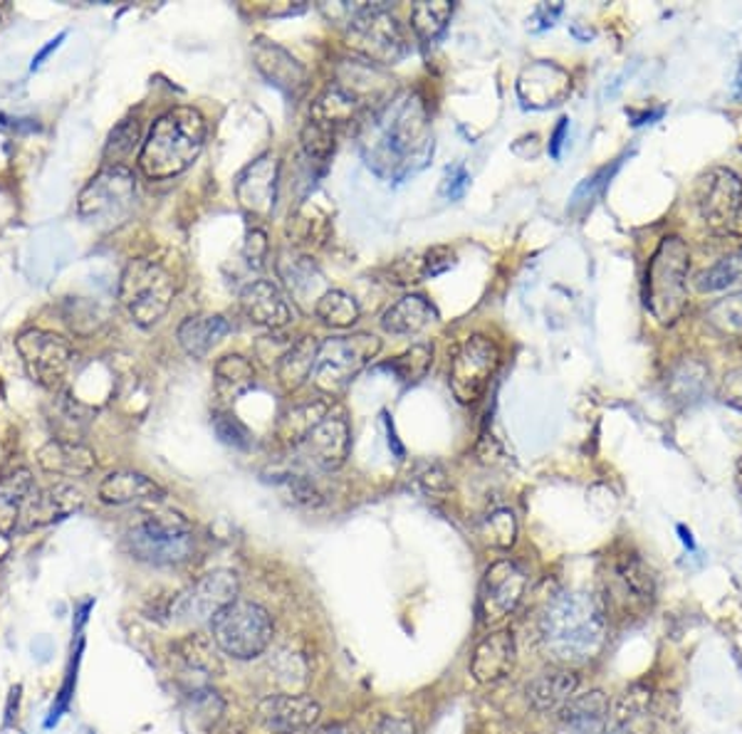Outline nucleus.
<instances>
[{"label": "nucleus", "instance_id": "ddd939ff", "mask_svg": "<svg viewBox=\"0 0 742 734\" xmlns=\"http://www.w3.org/2000/svg\"><path fill=\"white\" fill-rule=\"evenodd\" d=\"M15 349L30 382L46 391H57L75 359L73 344L50 330H25L17 334Z\"/></svg>", "mask_w": 742, "mask_h": 734}, {"label": "nucleus", "instance_id": "5fc2aeb1", "mask_svg": "<svg viewBox=\"0 0 742 734\" xmlns=\"http://www.w3.org/2000/svg\"><path fill=\"white\" fill-rule=\"evenodd\" d=\"M468 183H471V176H468L465 166L463 164H456V166H448L446 169V179H444V196L450 201H458L463 198V193L468 189Z\"/></svg>", "mask_w": 742, "mask_h": 734}, {"label": "nucleus", "instance_id": "c9c22d12", "mask_svg": "<svg viewBox=\"0 0 742 734\" xmlns=\"http://www.w3.org/2000/svg\"><path fill=\"white\" fill-rule=\"evenodd\" d=\"M315 314L322 324L332 326V330H349L359 322V302L349 292L344 289H327L324 295L317 299Z\"/></svg>", "mask_w": 742, "mask_h": 734}, {"label": "nucleus", "instance_id": "39448f33", "mask_svg": "<svg viewBox=\"0 0 742 734\" xmlns=\"http://www.w3.org/2000/svg\"><path fill=\"white\" fill-rule=\"evenodd\" d=\"M688 270H691V253L683 237H664L649 260L647 289H643L649 312L661 324H674L683 317L688 305Z\"/></svg>", "mask_w": 742, "mask_h": 734}, {"label": "nucleus", "instance_id": "0eeeda50", "mask_svg": "<svg viewBox=\"0 0 742 734\" xmlns=\"http://www.w3.org/2000/svg\"><path fill=\"white\" fill-rule=\"evenodd\" d=\"M276 623L260 604L235 598L210 621V639L220 653L235 660H253L270 648Z\"/></svg>", "mask_w": 742, "mask_h": 734}, {"label": "nucleus", "instance_id": "0e129e2a", "mask_svg": "<svg viewBox=\"0 0 742 734\" xmlns=\"http://www.w3.org/2000/svg\"><path fill=\"white\" fill-rule=\"evenodd\" d=\"M738 480H740V488H742V458H740V463H738Z\"/></svg>", "mask_w": 742, "mask_h": 734}, {"label": "nucleus", "instance_id": "4468645a", "mask_svg": "<svg viewBox=\"0 0 742 734\" xmlns=\"http://www.w3.org/2000/svg\"><path fill=\"white\" fill-rule=\"evenodd\" d=\"M238 589H241V583H238L233 571L218 569L203 574L199 581H193L189 589L174 596L169 606L171 621L186 626L214 621L216 614L238 598Z\"/></svg>", "mask_w": 742, "mask_h": 734}, {"label": "nucleus", "instance_id": "1a4fd4ad", "mask_svg": "<svg viewBox=\"0 0 742 734\" xmlns=\"http://www.w3.org/2000/svg\"><path fill=\"white\" fill-rule=\"evenodd\" d=\"M344 40L351 52L374 65H396L409 52L404 28L386 5H357V11L347 21Z\"/></svg>", "mask_w": 742, "mask_h": 734}, {"label": "nucleus", "instance_id": "58836bf2", "mask_svg": "<svg viewBox=\"0 0 742 734\" xmlns=\"http://www.w3.org/2000/svg\"><path fill=\"white\" fill-rule=\"evenodd\" d=\"M705 378H708V366L695 359H686L683 364H678L670 371L668 391L674 394V398L680 403H693L703 396Z\"/></svg>", "mask_w": 742, "mask_h": 734}, {"label": "nucleus", "instance_id": "6e6d98bb", "mask_svg": "<svg viewBox=\"0 0 742 734\" xmlns=\"http://www.w3.org/2000/svg\"><path fill=\"white\" fill-rule=\"evenodd\" d=\"M419 480L423 485V490L431 492V494H438V492L448 490V475L444 473V467H438V465H428L426 471L419 475Z\"/></svg>", "mask_w": 742, "mask_h": 734}, {"label": "nucleus", "instance_id": "a18cd8bd", "mask_svg": "<svg viewBox=\"0 0 742 734\" xmlns=\"http://www.w3.org/2000/svg\"><path fill=\"white\" fill-rule=\"evenodd\" d=\"M278 270H280V278L285 280V285L290 287V292H293V295H297V297H305L315 289L312 280H317V282L322 280L320 270L315 268V262L309 258L280 260Z\"/></svg>", "mask_w": 742, "mask_h": 734}, {"label": "nucleus", "instance_id": "a19ab883", "mask_svg": "<svg viewBox=\"0 0 742 734\" xmlns=\"http://www.w3.org/2000/svg\"><path fill=\"white\" fill-rule=\"evenodd\" d=\"M478 535L483 542L492 546V550H510L517 539V519L512 515V510H492L488 517L481 521Z\"/></svg>", "mask_w": 742, "mask_h": 734}, {"label": "nucleus", "instance_id": "f03ea898", "mask_svg": "<svg viewBox=\"0 0 742 734\" xmlns=\"http://www.w3.org/2000/svg\"><path fill=\"white\" fill-rule=\"evenodd\" d=\"M609 618L599 596L562 591L540 616V643L547 658L560 666H585L604 651Z\"/></svg>", "mask_w": 742, "mask_h": 734}, {"label": "nucleus", "instance_id": "2f4dec72", "mask_svg": "<svg viewBox=\"0 0 742 734\" xmlns=\"http://www.w3.org/2000/svg\"><path fill=\"white\" fill-rule=\"evenodd\" d=\"M317 351H320V342L315 337H299L282 353L278 361V382L287 394L299 391L312 378Z\"/></svg>", "mask_w": 742, "mask_h": 734}, {"label": "nucleus", "instance_id": "e2e57ef3", "mask_svg": "<svg viewBox=\"0 0 742 734\" xmlns=\"http://www.w3.org/2000/svg\"><path fill=\"white\" fill-rule=\"evenodd\" d=\"M676 532H678V537H680V542H683V546H686V550H688V552H695V550H698V546H695V539H693V532H691V529H688L686 525H678V527H676Z\"/></svg>", "mask_w": 742, "mask_h": 734}, {"label": "nucleus", "instance_id": "aec40b11", "mask_svg": "<svg viewBox=\"0 0 742 734\" xmlns=\"http://www.w3.org/2000/svg\"><path fill=\"white\" fill-rule=\"evenodd\" d=\"M320 703L305 693H276L258 705V718L265 727L282 734H299L312 730L320 720Z\"/></svg>", "mask_w": 742, "mask_h": 734}, {"label": "nucleus", "instance_id": "6ab92c4d", "mask_svg": "<svg viewBox=\"0 0 742 734\" xmlns=\"http://www.w3.org/2000/svg\"><path fill=\"white\" fill-rule=\"evenodd\" d=\"M572 92V77L552 60H537L517 77V96L527 110L560 107Z\"/></svg>", "mask_w": 742, "mask_h": 734}, {"label": "nucleus", "instance_id": "7ed1b4c3", "mask_svg": "<svg viewBox=\"0 0 742 734\" xmlns=\"http://www.w3.org/2000/svg\"><path fill=\"white\" fill-rule=\"evenodd\" d=\"M206 144V119L196 107H171L141 141L139 171L149 181H169L189 171Z\"/></svg>", "mask_w": 742, "mask_h": 734}, {"label": "nucleus", "instance_id": "f704fd0d", "mask_svg": "<svg viewBox=\"0 0 742 734\" xmlns=\"http://www.w3.org/2000/svg\"><path fill=\"white\" fill-rule=\"evenodd\" d=\"M357 110H359V96L351 94L342 82H337V85L327 87V90L317 96L312 104V112H309V119L340 131L344 124H349L357 117Z\"/></svg>", "mask_w": 742, "mask_h": 734}, {"label": "nucleus", "instance_id": "6e6552de", "mask_svg": "<svg viewBox=\"0 0 742 734\" xmlns=\"http://www.w3.org/2000/svg\"><path fill=\"white\" fill-rule=\"evenodd\" d=\"M604 614L609 616H643L651 611L656 601V577L649 564L634 552H622L609 559L606 574L602 577Z\"/></svg>", "mask_w": 742, "mask_h": 734}, {"label": "nucleus", "instance_id": "423d86ee", "mask_svg": "<svg viewBox=\"0 0 742 734\" xmlns=\"http://www.w3.org/2000/svg\"><path fill=\"white\" fill-rule=\"evenodd\" d=\"M179 282L171 270L152 258L129 260L119 280V302L131 322L154 326L169 314Z\"/></svg>", "mask_w": 742, "mask_h": 734}, {"label": "nucleus", "instance_id": "72a5a7b5", "mask_svg": "<svg viewBox=\"0 0 742 734\" xmlns=\"http://www.w3.org/2000/svg\"><path fill=\"white\" fill-rule=\"evenodd\" d=\"M255 386V366L241 353H226L216 361L214 388L220 401L233 403Z\"/></svg>", "mask_w": 742, "mask_h": 734}, {"label": "nucleus", "instance_id": "e433bc0d", "mask_svg": "<svg viewBox=\"0 0 742 734\" xmlns=\"http://www.w3.org/2000/svg\"><path fill=\"white\" fill-rule=\"evenodd\" d=\"M179 651V658L183 660V666L193 670V673L201 675H218L220 670V658H218V645L214 643L210 635L203 633H191L176 645Z\"/></svg>", "mask_w": 742, "mask_h": 734}, {"label": "nucleus", "instance_id": "bf43d9fd", "mask_svg": "<svg viewBox=\"0 0 742 734\" xmlns=\"http://www.w3.org/2000/svg\"><path fill=\"white\" fill-rule=\"evenodd\" d=\"M567 131H570V117H562L560 121H556V127L552 131V137H550V156L552 158H560L562 156V144H564V139H567Z\"/></svg>", "mask_w": 742, "mask_h": 734}, {"label": "nucleus", "instance_id": "20e7f679", "mask_svg": "<svg viewBox=\"0 0 742 734\" xmlns=\"http://www.w3.org/2000/svg\"><path fill=\"white\" fill-rule=\"evenodd\" d=\"M124 546L137 562L152 566H179L186 564L196 550L191 521L176 512L152 510L131 521Z\"/></svg>", "mask_w": 742, "mask_h": 734}, {"label": "nucleus", "instance_id": "bb28decb", "mask_svg": "<svg viewBox=\"0 0 742 734\" xmlns=\"http://www.w3.org/2000/svg\"><path fill=\"white\" fill-rule=\"evenodd\" d=\"M35 490H38V482L25 467L0 477V537L21 535L25 510H28Z\"/></svg>", "mask_w": 742, "mask_h": 734}, {"label": "nucleus", "instance_id": "603ef678", "mask_svg": "<svg viewBox=\"0 0 742 734\" xmlns=\"http://www.w3.org/2000/svg\"><path fill=\"white\" fill-rule=\"evenodd\" d=\"M718 398L730 409L742 411V366L730 369L718 386Z\"/></svg>", "mask_w": 742, "mask_h": 734}, {"label": "nucleus", "instance_id": "7c9ffc66", "mask_svg": "<svg viewBox=\"0 0 742 734\" xmlns=\"http://www.w3.org/2000/svg\"><path fill=\"white\" fill-rule=\"evenodd\" d=\"M609 722L622 734L651 732V690L647 685H631L609 707Z\"/></svg>", "mask_w": 742, "mask_h": 734}, {"label": "nucleus", "instance_id": "4c0bfd02", "mask_svg": "<svg viewBox=\"0 0 742 734\" xmlns=\"http://www.w3.org/2000/svg\"><path fill=\"white\" fill-rule=\"evenodd\" d=\"M450 15H453V3H446V0L417 3L411 8V28L423 46H433L446 33Z\"/></svg>", "mask_w": 742, "mask_h": 734}, {"label": "nucleus", "instance_id": "9d476101", "mask_svg": "<svg viewBox=\"0 0 742 734\" xmlns=\"http://www.w3.org/2000/svg\"><path fill=\"white\" fill-rule=\"evenodd\" d=\"M137 201V179L127 166H104L77 196V216L97 228H114L127 220Z\"/></svg>", "mask_w": 742, "mask_h": 734}, {"label": "nucleus", "instance_id": "a211bd4d", "mask_svg": "<svg viewBox=\"0 0 742 734\" xmlns=\"http://www.w3.org/2000/svg\"><path fill=\"white\" fill-rule=\"evenodd\" d=\"M278 179H280V162L278 156L268 152L247 164L235 179V198L247 216L255 220H265L278 201Z\"/></svg>", "mask_w": 742, "mask_h": 734}, {"label": "nucleus", "instance_id": "473e14b6", "mask_svg": "<svg viewBox=\"0 0 742 734\" xmlns=\"http://www.w3.org/2000/svg\"><path fill=\"white\" fill-rule=\"evenodd\" d=\"M609 707H612V703H609L602 690H589L585 695H574L562 707L560 714L572 734H591L606 722Z\"/></svg>", "mask_w": 742, "mask_h": 734}, {"label": "nucleus", "instance_id": "864d4df0", "mask_svg": "<svg viewBox=\"0 0 742 734\" xmlns=\"http://www.w3.org/2000/svg\"><path fill=\"white\" fill-rule=\"evenodd\" d=\"M243 255H245V260H247V265H251V268H255V270L263 268L265 255H268V235H265L260 228L247 230Z\"/></svg>", "mask_w": 742, "mask_h": 734}, {"label": "nucleus", "instance_id": "79ce46f5", "mask_svg": "<svg viewBox=\"0 0 742 734\" xmlns=\"http://www.w3.org/2000/svg\"><path fill=\"white\" fill-rule=\"evenodd\" d=\"M433 364V347L431 344H413L409 351H404L401 357H396L392 364H386L388 371H394L404 384H417L421 378H426L428 369Z\"/></svg>", "mask_w": 742, "mask_h": 734}, {"label": "nucleus", "instance_id": "052dcab7", "mask_svg": "<svg viewBox=\"0 0 742 734\" xmlns=\"http://www.w3.org/2000/svg\"><path fill=\"white\" fill-rule=\"evenodd\" d=\"M664 107H658V110H651V112H643V114H636V112H629L631 117H634V127H641V124H651V121H656L664 117Z\"/></svg>", "mask_w": 742, "mask_h": 734}, {"label": "nucleus", "instance_id": "8fccbe9b", "mask_svg": "<svg viewBox=\"0 0 742 734\" xmlns=\"http://www.w3.org/2000/svg\"><path fill=\"white\" fill-rule=\"evenodd\" d=\"M738 280V262L735 260H720L713 268L703 270L701 275L695 278L698 292H720L730 287L732 282Z\"/></svg>", "mask_w": 742, "mask_h": 734}, {"label": "nucleus", "instance_id": "412c9836", "mask_svg": "<svg viewBox=\"0 0 742 734\" xmlns=\"http://www.w3.org/2000/svg\"><path fill=\"white\" fill-rule=\"evenodd\" d=\"M241 312L247 322L265 326V330H282L293 322V307L282 289L270 280H255L241 292Z\"/></svg>", "mask_w": 742, "mask_h": 734}, {"label": "nucleus", "instance_id": "2eb2a0df", "mask_svg": "<svg viewBox=\"0 0 742 734\" xmlns=\"http://www.w3.org/2000/svg\"><path fill=\"white\" fill-rule=\"evenodd\" d=\"M527 577L515 562L500 559L485 569V577L478 589V618L481 623L495 631L515 614L520 601L525 596Z\"/></svg>", "mask_w": 742, "mask_h": 734}, {"label": "nucleus", "instance_id": "13d9d810", "mask_svg": "<svg viewBox=\"0 0 742 734\" xmlns=\"http://www.w3.org/2000/svg\"><path fill=\"white\" fill-rule=\"evenodd\" d=\"M371 734H413V724L406 718H386Z\"/></svg>", "mask_w": 742, "mask_h": 734}, {"label": "nucleus", "instance_id": "dca6fc26", "mask_svg": "<svg viewBox=\"0 0 742 734\" xmlns=\"http://www.w3.org/2000/svg\"><path fill=\"white\" fill-rule=\"evenodd\" d=\"M351 448V430L349 423L344 418V413L327 411L322 418H317L297 443H293V450L303 463L317 467L322 473H334L347 463Z\"/></svg>", "mask_w": 742, "mask_h": 734}, {"label": "nucleus", "instance_id": "cd10ccee", "mask_svg": "<svg viewBox=\"0 0 742 734\" xmlns=\"http://www.w3.org/2000/svg\"><path fill=\"white\" fill-rule=\"evenodd\" d=\"M579 678L570 668H556L540 673L527 685V700L537 712H560L577 695Z\"/></svg>", "mask_w": 742, "mask_h": 734}, {"label": "nucleus", "instance_id": "f3484780", "mask_svg": "<svg viewBox=\"0 0 742 734\" xmlns=\"http://www.w3.org/2000/svg\"><path fill=\"white\" fill-rule=\"evenodd\" d=\"M698 210L713 233H730L742 214L740 176L726 166H715L708 173H703L698 183Z\"/></svg>", "mask_w": 742, "mask_h": 734}, {"label": "nucleus", "instance_id": "49530a36", "mask_svg": "<svg viewBox=\"0 0 742 734\" xmlns=\"http://www.w3.org/2000/svg\"><path fill=\"white\" fill-rule=\"evenodd\" d=\"M272 675L285 687L282 693H293L295 687H303L307 683V662L299 653L282 648L272 658Z\"/></svg>", "mask_w": 742, "mask_h": 734}, {"label": "nucleus", "instance_id": "c756f323", "mask_svg": "<svg viewBox=\"0 0 742 734\" xmlns=\"http://www.w3.org/2000/svg\"><path fill=\"white\" fill-rule=\"evenodd\" d=\"M438 320L436 307H433L423 295H406L399 302H394L382 317V326L388 334L399 337H411L426 330L428 324Z\"/></svg>", "mask_w": 742, "mask_h": 734}, {"label": "nucleus", "instance_id": "a878e982", "mask_svg": "<svg viewBox=\"0 0 742 734\" xmlns=\"http://www.w3.org/2000/svg\"><path fill=\"white\" fill-rule=\"evenodd\" d=\"M97 494H100V500L104 502V505L121 507V505H154V502L164 500L166 492L144 473L119 471V473H112L104 477Z\"/></svg>", "mask_w": 742, "mask_h": 734}, {"label": "nucleus", "instance_id": "3c124183", "mask_svg": "<svg viewBox=\"0 0 742 734\" xmlns=\"http://www.w3.org/2000/svg\"><path fill=\"white\" fill-rule=\"evenodd\" d=\"M450 268H456V253L446 245H436L426 250L421 260V278H438L448 272Z\"/></svg>", "mask_w": 742, "mask_h": 734}, {"label": "nucleus", "instance_id": "09e8293b", "mask_svg": "<svg viewBox=\"0 0 742 734\" xmlns=\"http://www.w3.org/2000/svg\"><path fill=\"white\" fill-rule=\"evenodd\" d=\"M214 430H216V436L231 448L247 450L253 446V433L247 430L245 423L238 421L233 413H216L214 415Z\"/></svg>", "mask_w": 742, "mask_h": 734}, {"label": "nucleus", "instance_id": "de8ad7c7", "mask_svg": "<svg viewBox=\"0 0 742 734\" xmlns=\"http://www.w3.org/2000/svg\"><path fill=\"white\" fill-rule=\"evenodd\" d=\"M299 141H303V149H305L307 158H312V162H317V164H324V162H330V156L334 154V144H337V131L324 127V124H320V121L309 119L305 124L303 137H299Z\"/></svg>", "mask_w": 742, "mask_h": 734}, {"label": "nucleus", "instance_id": "ea45409f", "mask_svg": "<svg viewBox=\"0 0 742 734\" xmlns=\"http://www.w3.org/2000/svg\"><path fill=\"white\" fill-rule=\"evenodd\" d=\"M50 423L52 430H55L57 440H73V443H82V430L87 423L85 409L79 403H75L69 396H57L55 403H52Z\"/></svg>", "mask_w": 742, "mask_h": 734}, {"label": "nucleus", "instance_id": "4d7b16f0", "mask_svg": "<svg viewBox=\"0 0 742 734\" xmlns=\"http://www.w3.org/2000/svg\"><path fill=\"white\" fill-rule=\"evenodd\" d=\"M560 13H562V3H554V5L545 3V5L537 8L535 15H533V23H540V25H537L535 33L537 30H545V28H552L556 17H560Z\"/></svg>", "mask_w": 742, "mask_h": 734}, {"label": "nucleus", "instance_id": "9b49d317", "mask_svg": "<svg viewBox=\"0 0 742 734\" xmlns=\"http://www.w3.org/2000/svg\"><path fill=\"white\" fill-rule=\"evenodd\" d=\"M379 351H382V342L367 332L320 342L317 364L312 371L315 388L324 396L342 394Z\"/></svg>", "mask_w": 742, "mask_h": 734}, {"label": "nucleus", "instance_id": "5701e85b", "mask_svg": "<svg viewBox=\"0 0 742 734\" xmlns=\"http://www.w3.org/2000/svg\"><path fill=\"white\" fill-rule=\"evenodd\" d=\"M253 60L258 73L268 79L272 87H278L282 94L299 96L307 87V69L290 55L285 48L276 42L258 40L253 46Z\"/></svg>", "mask_w": 742, "mask_h": 734}, {"label": "nucleus", "instance_id": "f257e3e1", "mask_svg": "<svg viewBox=\"0 0 742 734\" xmlns=\"http://www.w3.org/2000/svg\"><path fill=\"white\" fill-rule=\"evenodd\" d=\"M359 152L369 169L388 181L421 171L433 156L431 117L421 96L404 90L379 104L361 121Z\"/></svg>", "mask_w": 742, "mask_h": 734}, {"label": "nucleus", "instance_id": "c85d7f7f", "mask_svg": "<svg viewBox=\"0 0 742 734\" xmlns=\"http://www.w3.org/2000/svg\"><path fill=\"white\" fill-rule=\"evenodd\" d=\"M231 332V322L220 314H199L183 320L176 337H179L181 349L191 359H206L214 347L223 342L226 334Z\"/></svg>", "mask_w": 742, "mask_h": 734}, {"label": "nucleus", "instance_id": "37998d69", "mask_svg": "<svg viewBox=\"0 0 742 734\" xmlns=\"http://www.w3.org/2000/svg\"><path fill=\"white\" fill-rule=\"evenodd\" d=\"M705 320L726 337H742V292L713 302L705 312Z\"/></svg>", "mask_w": 742, "mask_h": 734}, {"label": "nucleus", "instance_id": "f8f14e48", "mask_svg": "<svg viewBox=\"0 0 742 734\" xmlns=\"http://www.w3.org/2000/svg\"><path fill=\"white\" fill-rule=\"evenodd\" d=\"M500 366V349L488 334H471L465 337L450 357L448 384L458 403L471 405L485 394L490 378Z\"/></svg>", "mask_w": 742, "mask_h": 734}, {"label": "nucleus", "instance_id": "b1692460", "mask_svg": "<svg viewBox=\"0 0 742 734\" xmlns=\"http://www.w3.org/2000/svg\"><path fill=\"white\" fill-rule=\"evenodd\" d=\"M82 502H85L82 492L75 490L69 482H55V485H48V488H40L38 485V490H35L30 498L28 510H25L21 535L69 517L73 512L82 507Z\"/></svg>", "mask_w": 742, "mask_h": 734}, {"label": "nucleus", "instance_id": "393cba45", "mask_svg": "<svg viewBox=\"0 0 742 734\" xmlns=\"http://www.w3.org/2000/svg\"><path fill=\"white\" fill-rule=\"evenodd\" d=\"M38 467L42 473L62 480H75V477H87L94 467V453L85 443H73V440L52 438L38 450Z\"/></svg>", "mask_w": 742, "mask_h": 734}, {"label": "nucleus", "instance_id": "c03bdc74", "mask_svg": "<svg viewBox=\"0 0 742 734\" xmlns=\"http://www.w3.org/2000/svg\"><path fill=\"white\" fill-rule=\"evenodd\" d=\"M141 141V127L137 119H121L117 127L110 131L107 146H104V162L107 166H121V158H127Z\"/></svg>", "mask_w": 742, "mask_h": 734}, {"label": "nucleus", "instance_id": "4be33fe9", "mask_svg": "<svg viewBox=\"0 0 742 734\" xmlns=\"http://www.w3.org/2000/svg\"><path fill=\"white\" fill-rule=\"evenodd\" d=\"M515 635L508 628H495V631H488V635L475 645L471 656V675L481 685L498 683V680L510 675V670L515 668Z\"/></svg>", "mask_w": 742, "mask_h": 734}, {"label": "nucleus", "instance_id": "680f3d73", "mask_svg": "<svg viewBox=\"0 0 742 734\" xmlns=\"http://www.w3.org/2000/svg\"><path fill=\"white\" fill-rule=\"evenodd\" d=\"M65 38H67V33H60L55 40H50V46H48V48H42V50H40V55L33 60V69H35V67H40V65H42V60H46V57L50 55V52H52V50H55V48L60 46V42H62V40H65Z\"/></svg>", "mask_w": 742, "mask_h": 734}]
</instances>
